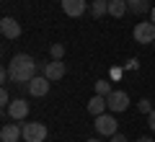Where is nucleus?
<instances>
[{"label": "nucleus", "mask_w": 155, "mask_h": 142, "mask_svg": "<svg viewBox=\"0 0 155 142\" xmlns=\"http://www.w3.org/2000/svg\"><path fill=\"white\" fill-rule=\"evenodd\" d=\"M132 34H134V41H140V44H155V23L153 21H140Z\"/></svg>", "instance_id": "4"}, {"label": "nucleus", "mask_w": 155, "mask_h": 142, "mask_svg": "<svg viewBox=\"0 0 155 142\" xmlns=\"http://www.w3.org/2000/svg\"><path fill=\"white\" fill-rule=\"evenodd\" d=\"M85 142H98V140H85Z\"/></svg>", "instance_id": "24"}, {"label": "nucleus", "mask_w": 155, "mask_h": 142, "mask_svg": "<svg viewBox=\"0 0 155 142\" xmlns=\"http://www.w3.org/2000/svg\"><path fill=\"white\" fill-rule=\"evenodd\" d=\"M137 106H140V111H142V114H150V111H153V104H150L147 98H142Z\"/></svg>", "instance_id": "18"}, {"label": "nucleus", "mask_w": 155, "mask_h": 142, "mask_svg": "<svg viewBox=\"0 0 155 142\" xmlns=\"http://www.w3.org/2000/svg\"><path fill=\"white\" fill-rule=\"evenodd\" d=\"M8 116H11L13 121H23L28 116V104L23 98H16L11 101V106H8Z\"/></svg>", "instance_id": "10"}, {"label": "nucleus", "mask_w": 155, "mask_h": 142, "mask_svg": "<svg viewBox=\"0 0 155 142\" xmlns=\"http://www.w3.org/2000/svg\"><path fill=\"white\" fill-rule=\"evenodd\" d=\"M137 142H153V140H150V137H140Z\"/></svg>", "instance_id": "22"}, {"label": "nucleus", "mask_w": 155, "mask_h": 142, "mask_svg": "<svg viewBox=\"0 0 155 142\" xmlns=\"http://www.w3.org/2000/svg\"><path fill=\"white\" fill-rule=\"evenodd\" d=\"M96 132L98 134H104V137H114L116 134V116L114 114H101V116H96Z\"/></svg>", "instance_id": "5"}, {"label": "nucleus", "mask_w": 155, "mask_h": 142, "mask_svg": "<svg viewBox=\"0 0 155 142\" xmlns=\"http://www.w3.org/2000/svg\"><path fill=\"white\" fill-rule=\"evenodd\" d=\"M106 106H109L111 114H122V111L129 109V96L124 91H111L106 96Z\"/></svg>", "instance_id": "2"}, {"label": "nucleus", "mask_w": 155, "mask_h": 142, "mask_svg": "<svg viewBox=\"0 0 155 142\" xmlns=\"http://www.w3.org/2000/svg\"><path fill=\"white\" fill-rule=\"evenodd\" d=\"M153 47H155V44H153Z\"/></svg>", "instance_id": "25"}, {"label": "nucleus", "mask_w": 155, "mask_h": 142, "mask_svg": "<svg viewBox=\"0 0 155 142\" xmlns=\"http://www.w3.org/2000/svg\"><path fill=\"white\" fill-rule=\"evenodd\" d=\"M111 91H114V88H111L109 80H98V83H96V93H98V96H109Z\"/></svg>", "instance_id": "16"}, {"label": "nucleus", "mask_w": 155, "mask_h": 142, "mask_svg": "<svg viewBox=\"0 0 155 142\" xmlns=\"http://www.w3.org/2000/svg\"><path fill=\"white\" fill-rule=\"evenodd\" d=\"M65 72H67L65 62H62V60H52V62H44L41 75H47L52 83H57V80H62V78H65Z\"/></svg>", "instance_id": "7"}, {"label": "nucleus", "mask_w": 155, "mask_h": 142, "mask_svg": "<svg viewBox=\"0 0 155 142\" xmlns=\"http://www.w3.org/2000/svg\"><path fill=\"white\" fill-rule=\"evenodd\" d=\"M0 31H3V36H5V39H18L23 28H21V23H18L13 16H5L3 21H0Z\"/></svg>", "instance_id": "9"}, {"label": "nucleus", "mask_w": 155, "mask_h": 142, "mask_svg": "<svg viewBox=\"0 0 155 142\" xmlns=\"http://www.w3.org/2000/svg\"><path fill=\"white\" fill-rule=\"evenodd\" d=\"M111 142H127V137H124V134H119V132H116V134L111 137Z\"/></svg>", "instance_id": "21"}, {"label": "nucleus", "mask_w": 155, "mask_h": 142, "mask_svg": "<svg viewBox=\"0 0 155 142\" xmlns=\"http://www.w3.org/2000/svg\"><path fill=\"white\" fill-rule=\"evenodd\" d=\"M49 54H52V60H62V57H65V47H62V44H52Z\"/></svg>", "instance_id": "17"}, {"label": "nucleus", "mask_w": 155, "mask_h": 142, "mask_svg": "<svg viewBox=\"0 0 155 142\" xmlns=\"http://www.w3.org/2000/svg\"><path fill=\"white\" fill-rule=\"evenodd\" d=\"M0 140H3V142H18V140H23V127L5 124L3 129H0Z\"/></svg>", "instance_id": "11"}, {"label": "nucleus", "mask_w": 155, "mask_h": 142, "mask_svg": "<svg viewBox=\"0 0 155 142\" xmlns=\"http://www.w3.org/2000/svg\"><path fill=\"white\" fill-rule=\"evenodd\" d=\"M47 140V127L41 121H26L23 124V142H44Z\"/></svg>", "instance_id": "3"}, {"label": "nucleus", "mask_w": 155, "mask_h": 142, "mask_svg": "<svg viewBox=\"0 0 155 142\" xmlns=\"http://www.w3.org/2000/svg\"><path fill=\"white\" fill-rule=\"evenodd\" d=\"M8 72H11V80L13 83H18V85H28V80L39 72V62L34 60L31 54H16L11 62H8Z\"/></svg>", "instance_id": "1"}, {"label": "nucleus", "mask_w": 155, "mask_h": 142, "mask_svg": "<svg viewBox=\"0 0 155 142\" xmlns=\"http://www.w3.org/2000/svg\"><path fill=\"white\" fill-rule=\"evenodd\" d=\"M147 127H150V129L155 132V109H153V111L147 114Z\"/></svg>", "instance_id": "20"}, {"label": "nucleus", "mask_w": 155, "mask_h": 142, "mask_svg": "<svg viewBox=\"0 0 155 142\" xmlns=\"http://www.w3.org/2000/svg\"><path fill=\"white\" fill-rule=\"evenodd\" d=\"M0 104H3V106H11V96H8V91H5V88L0 91Z\"/></svg>", "instance_id": "19"}, {"label": "nucleus", "mask_w": 155, "mask_h": 142, "mask_svg": "<svg viewBox=\"0 0 155 142\" xmlns=\"http://www.w3.org/2000/svg\"><path fill=\"white\" fill-rule=\"evenodd\" d=\"M60 3H62L65 16H70V18H80L88 11V3H85V0H60Z\"/></svg>", "instance_id": "8"}, {"label": "nucleus", "mask_w": 155, "mask_h": 142, "mask_svg": "<svg viewBox=\"0 0 155 142\" xmlns=\"http://www.w3.org/2000/svg\"><path fill=\"white\" fill-rule=\"evenodd\" d=\"M49 85H52V80L47 75H34L31 80H28V93H31V96H36V98H41V96H47V93H49Z\"/></svg>", "instance_id": "6"}, {"label": "nucleus", "mask_w": 155, "mask_h": 142, "mask_svg": "<svg viewBox=\"0 0 155 142\" xmlns=\"http://www.w3.org/2000/svg\"><path fill=\"white\" fill-rule=\"evenodd\" d=\"M91 13H93L96 18L106 16V13H109V0H93V3H91Z\"/></svg>", "instance_id": "14"}, {"label": "nucleus", "mask_w": 155, "mask_h": 142, "mask_svg": "<svg viewBox=\"0 0 155 142\" xmlns=\"http://www.w3.org/2000/svg\"><path fill=\"white\" fill-rule=\"evenodd\" d=\"M127 5H129V11L132 13H147V11H153V8H150V3L147 0H127Z\"/></svg>", "instance_id": "15"}, {"label": "nucleus", "mask_w": 155, "mask_h": 142, "mask_svg": "<svg viewBox=\"0 0 155 142\" xmlns=\"http://www.w3.org/2000/svg\"><path fill=\"white\" fill-rule=\"evenodd\" d=\"M127 11H129L127 0H109V16H114V18H122Z\"/></svg>", "instance_id": "13"}, {"label": "nucleus", "mask_w": 155, "mask_h": 142, "mask_svg": "<svg viewBox=\"0 0 155 142\" xmlns=\"http://www.w3.org/2000/svg\"><path fill=\"white\" fill-rule=\"evenodd\" d=\"M106 109H109V106H106V96H98V93H96L93 98L88 101V114H93V116L106 114Z\"/></svg>", "instance_id": "12"}, {"label": "nucleus", "mask_w": 155, "mask_h": 142, "mask_svg": "<svg viewBox=\"0 0 155 142\" xmlns=\"http://www.w3.org/2000/svg\"><path fill=\"white\" fill-rule=\"evenodd\" d=\"M150 21L155 23V8H153V11H150Z\"/></svg>", "instance_id": "23"}]
</instances>
